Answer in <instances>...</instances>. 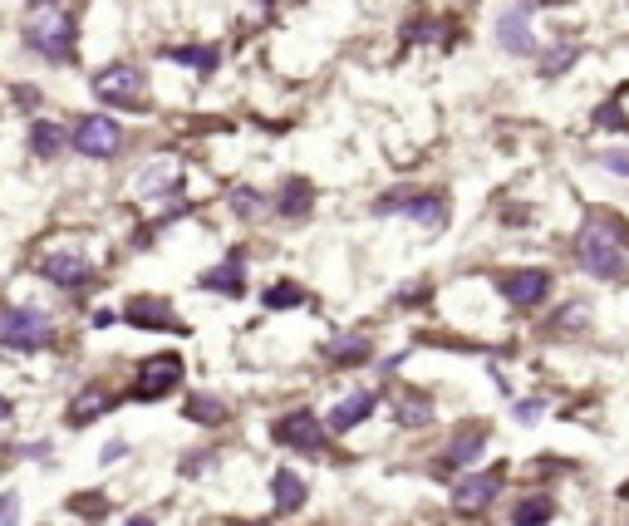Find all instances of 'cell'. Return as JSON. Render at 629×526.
I'll return each instance as SVG.
<instances>
[{
	"label": "cell",
	"mask_w": 629,
	"mask_h": 526,
	"mask_svg": "<svg viewBox=\"0 0 629 526\" xmlns=\"http://www.w3.org/2000/svg\"><path fill=\"white\" fill-rule=\"evenodd\" d=\"M79 5L74 0H55V5H30L20 20V45L50 69H69L79 64Z\"/></svg>",
	"instance_id": "1"
},
{
	"label": "cell",
	"mask_w": 629,
	"mask_h": 526,
	"mask_svg": "<svg viewBox=\"0 0 629 526\" xmlns=\"http://www.w3.org/2000/svg\"><path fill=\"white\" fill-rule=\"evenodd\" d=\"M575 266L590 281H625V236L610 217H590L571 241Z\"/></svg>",
	"instance_id": "2"
},
{
	"label": "cell",
	"mask_w": 629,
	"mask_h": 526,
	"mask_svg": "<svg viewBox=\"0 0 629 526\" xmlns=\"http://www.w3.org/2000/svg\"><path fill=\"white\" fill-rule=\"evenodd\" d=\"M89 94H94L99 109L143 114V109H148V74H143V64H133V59H109L104 69L89 74Z\"/></svg>",
	"instance_id": "3"
},
{
	"label": "cell",
	"mask_w": 629,
	"mask_h": 526,
	"mask_svg": "<svg viewBox=\"0 0 629 526\" xmlns=\"http://www.w3.org/2000/svg\"><path fill=\"white\" fill-rule=\"evenodd\" d=\"M374 217H408L418 232H443L453 207H448V192H433V187H389L374 202Z\"/></svg>",
	"instance_id": "4"
},
{
	"label": "cell",
	"mask_w": 629,
	"mask_h": 526,
	"mask_svg": "<svg viewBox=\"0 0 629 526\" xmlns=\"http://www.w3.org/2000/svg\"><path fill=\"white\" fill-rule=\"evenodd\" d=\"M123 143H128V128L114 114L94 109V114H79L69 123V153H79L89 163H114L118 153H123Z\"/></svg>",
	"instance_id": "5"
},
{
	"label": "cell",
	"mask_w": 629,
	"mask_h": 526,
	"mask_svg": "<svg viewBox=\"0 0 629 526\" xmlns=\"http://www.w3.org/2000/svg\"><path fill=\"white\" fill-rule=\"evenodd\" d=\"M0 340H5L10 350L35 354L55 340V325H50V315H45L40 305H10V310L0 315Z\"/></svg>",
	"instance_id": "6"
},
{
	"label": "cell",
	"mask_w": 629,
	"mask_h": 526,
	"mask_svg": "<svg viewBox=\"0 0 629 526\" xmlns=\"http://www.w3.org/2000/svg\"><path fill=\"white\" fill-rule=\"evenodd\" d=\"M35 266H40V276H45L50 286H59V291H84V286L94 281V261H89L79 246H69V241H64V246H50Z\"/></svg>",
	"instance_id": "7"
},
{
	"label": "cell",
	"mask_w": 629,
	"mask_h": 526,
	"mask_svg": "<svg viewBox=\"0 0 629 526\" xmlns=\"http://www.w3.org/2000/svg\"><path fill=\"white\" fill-rule=\"evenodd\" d=\"M536 10L526 5V0H516L507 5L502 15H497V50L512 59H531L541 55V40H536V20H531Z\"/></svg>",
	"instance_id": "8"
},
{
	"label": "cell",
	"mask_w": 629,
	"mask_h": 526,
	"mask_svg": "<svg viewBox=\"0 0 629 526\" xmlns=\"http://www.w3.org/2000/svg\"><path fill=\"white\" fill-rule=\"evenodd\" d=\"M497 286L507 295V305H516V310H536V305L551 295L556 276H551L546 266H516V271H502V276H497Z\"/></svg>",
	"instance_id": "9"
},
{
	"label": "cell",
	"mask_w": 629,
	"mask_h": 526,
	"mask_svg": "<svg viewBox=\"0 0 629 526\" xmlns=\"http://www.w3.org/2000/svg\"><path fill=\"white\" fill-rule=\"evenodd\" d=\"M502 482H507V468L467 472L458 487H453V512H458V517H477V512H487L492 497L502 492Z\"/></svg>",
	"instance_id": "10"
},
{
	"label": "cell",
	"mask_w": 629,
	"mask_h": 526,
	"mask_svg": "<svg viewBox=\"0 0 629 526\" xmlns=\"http://www.w3.org/2000/svg\"><path fill=\"white\" fill-rule=\"evenodd\" d=\"M182 384V359L177 354H153V359H143L138 364V379H133V399H143V404H153V399H163Z\"/></svg>",
	"instance_id": "11"
},
{
	"label": "cell",
	"mask_w": 629,
	"mask_h": 526,
	"mask_svg": "<svg viewBox=\"0 0 629 526\" xmlns=\"http://www.w3.org/2000/svg\"><path fill=\"white\" fill-rule=\"evenodd\" d=\"M177 187H182V158H172V153H158V158H148L138 173H133V197H177Z\"/></svg>",
	"instance_id": "12"
},
{
	"label": "cell",
	"mask_w": 629,
	"mask_h": 526,
	"mask_svg": "<svg viewBox=\"0 0 629 526\" xmlns=\"http://www.w3.org/2000/svg\"><path fill=\"white\" fill-rule=\"evenodd\" d=\"M25 153H30L35 163H59V158L69 153V123L35 114L25 123Z\"/></svg>",
	"instance_id": "13"
},
{
	"label": "cell",
	"mask_w": 629,
	"mask_h": 526,
	"mask_svg": "<svg viewBox=\"0 0 629 526\" xmlns=\"http://www.w3.org/2000/svg\"><path fill=\"white\" fill-rule=\"evenodd\" d=\"M271 438L286 443V448H300V453H320V448H325V428H320V418L310 409H290L286 418H276V423H271Z\"/></svg>",
	"instance_id": "14"
},
{
	"label": "cell",
	"mask_w": 629,
	"mask_h": 526,
	"mask_svg": "<svg viewBox=\"0 0 629 526\" xmlns=\"http://www.w3.org/2000/svg\"><path fill=\"white\" fill-rule=\"evenodd\" d=\"M123 320H128V325H138V330H177V335L187 330L163 295H133V300L123 305Z\"/></svg>",
	"instance_id": "15"
},
{
	"label": "cell",
	"mask_w": 629,
	"mask_h": 526,
	"mask_svg": "<svg viewBox=\"0 0 629 526\" xmlns=\"http://www.w3.org/2000/svg\"><path fill=\"white\" fill-rule=\"evenodd\" d=\"M271 212L286 217V222H305L315 212V182L310 177H286L276 187V197H271Z\"/></svg>",
	"instance_id": "16"
},
{
	"label": "cell",
	"mask_w": 629,
	"mask_h": 526,
	"mask_svg": "<svg viewBox=\"0 0 629 526\" xmlns=\"http://www.w3.org/2000/svg\"><path fill=\"white\" fill-rule=\"evenodd\" d=\"M197 286H207V291H217V295H246V251L241 246L227 251V261L212 266V271H202Z\"/></svg>",
	"instance_id": "17"
},
{
	"label": "cell",
	"mask_w": 629,
	"mask_h": 526,
	"mask_svg": "<svg viewBox=\"0 0 629 526\" xmlns=\"http://www.w3.org/2000/svg\"><path fill=\"white\" fill-rule=\"evenodd\" d=\"M482 448H487V428H482V423H467V428L453 433V443H448V453H443V468H467V463H477Z\"/></svg>",
	"instance_id": "18"
},
{
	"label": "cell",
	"mask_w": 629,
	"mask_h": 526,
	"mask_svg": "<svg viewBox=\"0 0 629 526\" xmlns=\"http://www.w3.org/2000/svg\"><path fill=\"white\" fill-rule=\"evenodd\" d=\"M163 59H172V64H182V69H192V74H217V64H222V50L217 45H168L163 50Z\"/></svg>",
	"instance_id": "19"
},
{
	"label": "cell",
	"mask_w": 629,
	"mask_h": 526,
	"mask_svg": "<svg viewBox=\"0 0 629 526\" xmlns=\"http://www.w3.org/2000/svg\"><path fill=\"white\" fill-rule=\"evenodd\" d=\"M271 502H276V512H281V517H290V512H300V507H305V482H300V472L281 468L276 477H271Z\"/></svg>",
	"instance_id": "20"
},
{
	"label": "cell",
	"mask_w": 629,
	"mask_h": 526,
	"mask_svg": "<svg viewBox=\"0 0 629 526\" xmlns=\"http://www.w3.org/2000/svg\"><path fill=\"white\" fill-rule=\"evenodd\" d=\"M374 413V394L369 389H359V394H349V399H340V409L330 413V433H349L354 423H364Z\"/></svg>",
	"instance_id": "21"
},
{
	"label": "cell",
	"mask_w": 629,
	"mask_h": 526,
	"mask_svg": "<svg viewBox=\"0 0 629 526\" xmlns=\"http://www.w3.org/2000/svg\"><path fill=\"white\" fill-rule=\"evenodd\" d=\"M325 354H330V364H340V369H354V364H364V359L374 354V340H369V335H335Z\"/></svg>",
	"instance_id": "22"
},
{
	"label": "cell",
	"mask_w": 629,
	"mask_h": 526,
	"mask_svg": "<svg viewBox=\"0 0 629 526\" xmlns=\"http://www.w3.org/2000/svg\"><path fill=\"white\" fill-rule=\"evenodd\" d=\"M575 64H580V45H575V40H556L546 55L536 59V74H541V79H561Z\"/></svg>",
	"instance_id": "23"
},
{
	"label": "cell",
	"mask_w": 629,
	"mask_h": 526,
	"mask_svg": "<svg viewBox=\"0 0 629 526\" xmlns=\"http://www.w3.org/2000/svg\"><path fill=\"white\" fill-rule=\"evenodd\" d=\"M394 423H399V428H428V423H433V399H423V394L394 399Z\"/></svg>",
	"instance_id": "24"
},
{
	"label": "cell",
	"mask_w": 629,
	"mask_h": 526,
	"mask_svg": "<svg viewBox=\"0 0 629 526\" xmlns=\"http://www.w3.org/2000/svg\"><path fill=\"white\" fill-rule=\"evenodd\" d=\"M556 517V502L551 497H521L512 512V526H546Z\"/></svg>",
	"instance_id": "25"
},
{
	"label": "cell",
	"mask_w": 629,
	"mask_h": 526,
	"mask_svg": "<svg viewBox=\"0 0 629 526\" xmlns=\"http://www.w3.org/2000/svg\"><path fill=\"white\" fill-rule=\"evenodd\" d=\"M231 212H236V217H246V222H251V217H261V212H266V207H271V197H266V192H256V187H246V182H241V187H231Z\"/></svg>",
	"instance_id": "26"
},
{
	"label": "cell",
	"mask_w": 629,
	"mask_h": 526,
	"mask_svg": "<svg viewBox=\"0 0 629 526\" xmlns=\"http://www.w3.org/2000/svg\"><path fill=\"white\" fill-rule=\"evenodd\" d=\"M266 310H295V305H305V291L295 286V281H276V286H266Z\"/></svg>",
	"instance_id": "27"
},
{
	"label": "cell",
	"mask_w": 629,
	"mask_h": 526,
	"mask_svg": "<svg viewBox=\"0 0 629 526\" xmlns=\"http://www.w3.org/2000/svg\"><path fill=\"white\" fill-rule=\"evenodd\" d=\"M590 128H605V133H629V118H625V109H620V99L600 104V109L590 114Z\"/></svg>",
	"instance_id": "28"
},
{
	"label": "cell",
	"mask_w": 629,
	"mask_h": 526,
	"mask_svg": "<svg viewBox=\"0 0 629 526\" xmlns=\"http://www.w3.org/2000/svg\"><path fill=\"white\" fill-rule=\"evenodd\" d=\"M109 394L104 389H89V394H79V409H69V423H89L94 413H109Z\"/></svg>",
	"instance_id": "29"
},
{
	"label": "cell",
	"mask_w": 629,
	"mask_h": 526,
	"mask_svg": "<svg viewBox=\"0 0 629 526\" xmlns=\"http://www.w3.org/2000/svg\"><path fill=\"white\" fill-rule=\"evenodd\" d=\"M595 168H605L610 177H625L629 182V148H600V153H595Z\"/></svg>",
	"instance_id": "30"
},
{
	"label": "cell",
	"mask_w": 629,
	"mask_h": 526,
	"mask_svg": "<svg viewBox=\"0 0 629 526\" xmlns=\"http://www.w3.org/2000/svg\"><path fill=\"white\" fill-rule=\"evenodd\" d=\"M182 413H187L192 423H227V409H222L217 399H192Z\"/></svg>",
	"instance_id": "31"
},
{
	"label": "cell",
	"mask_w": 629,
	"mask_h": 526,
	"mask_svg": "<svg viewBox=\"0 0 629 526\" xmlns=\"http://www.w3.org/2000/svg\"><path fill=\"white\" fill-rule=\"evenodd\" d=\"M15 109L35 114V109H40V89H35V84H20V89H15Z\"/></svg>",
	"instance_id": "32"
},
{
	"label": "cell",
	"mask_w": 629,
	"mask_h": 526,
	"mask_svg": "<svg viewBox=\"0 0 629 526\" xmlns=\"http://www.w3.org/2000/svg\"><path fill=\"white\" fill-rule=\"evenodd\" d=\"M428 295H433V286H428V281H413V291H403L399 305H418V300H428Z\"/></svg>",
	"instance_id": "33"
},
{
	"label": "cell",
	"mask_w": 629,
	"mask_h": 526,
	"mask_svg": "<svg viewBox=\"0 0 629 526\" xmlns=\"http://www.w3.org/2000/svg\"><path fill=\"white\" fill-rule=\"evenodd\" d=\"M516 418H521V423H536V418H541V399H526V404L516 409Z\"/></svg>",
	"instance_id": "34"
},
{
	"label": "cell",
	"mask_w": 629,
	"mask_h": 526,
	"mask_svg": "<svg viewBox=\"0 0 629 526\" xmlns=\"http://www.w3.org/2000/svg\"><path fill=\"white\" fill-rule=\"evenodd\" d=\"M10 517H15V497H0V526H15Z\"/></svg>",
	"instance_id": "35"
},
{
	"label": "cell",
	"mask_w": 629,
	"mask_h": 526,
	"mask_svg": "<svg viewBox=\"0 0 629 526\" xmlns=\"http://www.w3.org/2000/svg\"><path fill=\"white\" fill-rule=\"evenodd\" d=\"M128 526H153V517H133V522Z\"/></svg>",
	"instance_id": "36"
},
{
	"label": "cell",
	"mask_w": 629,
	"mask_h": 526,
	"mask_svg": "<svg viewBox=\"0 0 629 526\" xmlns=\"http://www.w3.org/2000/svg\"><path fill=\"white\" fill-rule=\"evenodd\" d=\"M5 418H10V404H5V399H0V423H5Z\"/></svg>",
	"instance_id": "37"
},
{
	"label": "cell",
	"mask_w": 629,
	"mask_h": 526,
	"mask_svg": "<svg viewBox=\"0 0 629 526\" xmlns=\"http://www.w3.org/2000/svg\"><path fill=\"white\" fill-rule=\"evenodd\" d=\"M25 5H55V0H25Z\"/></svg>",
	"instance_id": "38"
},
{
	"label": "cell",
	"mask_w": 629,
	"mask_h": 526,
	"mask_svg": "<svg viewBox=\"0 0 629 526\" xmlns=\"http://www.w3.org/2000/svg\"><path fill=\"white\" fill-rule=\"evenodd\" d=\"M231 526H266V522H231Z\"/></svg>",
	"instance_id": "39"
},
{
	"label": "cell",
	"mask_w": 629,
	"mask_h": 526,
	"mask_svg": "<svg viewBox=\"0 0 629 526\" xmlns=\"http://www.w3.org/2000/svg\"><path fill=\"white\" fill-rule=\"evenodd\" d=\"M620 497H625V502H629V482H625V487H620Z\"/></svg>",
	"instance_id": "40"
}]
</instances>
